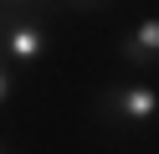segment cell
<instances>
[{
    "label": "cell",
    "instance_id": "4",
    "mask_svg": "<svg viewBox=\"0 0 159 154\" xmlns=\"http://www.w3.org/2000/svg\"><path fill=\"white\" fill-rule=\"evenodd\" d=\"M11 98H16V67L0 62V108H11Z\"/></svg>",
    "mask_w": 159,
    "mask_h": 154
},
{
    "label": "cell",
    "instance_id": "7",
    "mask_svg": "<svg viewBox=\"0 0 159 154\" xmlns=\"http://www.w3.org/2000/svg\"><path fill=\"white\" fill-rule=\"evenodd\" d=\"M0 154H11V149H5V144H0Z\"/></svg>",
    "mask_w": 159,
    "mask_h": 154
},
{
    "label": "cell",
    "instance_id": "6",
    "mask_svg": "<svg viewBox=\"0 0 159 154\" xmlns=\"http://www.w3.org/2000/svg\"><path fill=\"white\" fill-rule=\"evenodd\" d=\"M57 5H77V10H103L108 0H57Z\"/></svg>",
    "mask_w": 159,
    "mask_h": 154
},
{
    "label": "cell",
    "instance_id": "2",
    "mask_svg": "<svg viewBox=\"0 0 159 154\" xmlns=\"http://www.w3.org/2000/svg\"><path fill=\"white\" fill-rule=\"evenodd\" d=\"M52 57V31L36 10H5L0 16V62L11 67H36Z\"/></svg>",
    "mask_w": 159,
    "mask_h": 154
},
{
    "label": "cell",
    "instance_id": "1",
    "mask_svg": "<svg viewBox=\"0 0 159 154\" xmlns=\"http://www.w3.org/2000/svg\"><path fill=\"white\" fill-rule=\"evenodd\" d=\"M98 123H108V128H149V123L159 118V87H149V82H113L108 92H98L93 103Z\"/></svg>",
    "mask_w": 159,
    "mask_h": 154
},
{
    "label": "cell",
    "instance_id": "5",
    "mask_svg": "<svg viewBox=\"0 0 159 154\" xmlns=\"http://www.w3.org/2000/svg\"><path fill=\"white\" fill-rule=\"evenodd\" d=\"M36 5H57V0H0V16L5 10H36Z\"/></svg>",
    "mask_w": 159,
    "mask_h": 154
},
{
    "label": "cell",
    "instance_id": "3",
    "mask_svg": "<svg viewBox=\"0 0 159 154\" xmlns=\"http://www.w3.org/2000/svg\"><path fill=\"white\" fill-rule=\"evenodd\" d=\"M118 57H123L128 67H149V62H159V16L134 21V26L118 36Z\"/></svg>",
    "mask_w": 159,
    "mask_h": 154
}]
</instances>
